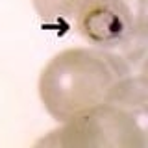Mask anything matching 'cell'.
Returning <instances> with one entry per match:
<instances>
[{"instance_id": "1", "label": "cell", "mask_w": 148, "mask_h": 148, "mask_svg": "<svg viewBox=\"0 0 148 148\" xmlns=\"http://www.w3.org/2000/svg\"><path fill=\"white\" fill-rule=\"evenodd\" d=\"M39 96L58 122L100 106H122L146 113L145 67L95 46L67 48L43 69Z\"/></svg>"}, {"instance_id": "2", "label": "cell", "mask_w": 148, "mask_h": 148, "mask_svg": "<svg viewBox=\"0 0 148 148\" xmlns=\"http://www.w3.org/2000/svg\"><path fill=\"white\" fill-rule=\"evenodd\" d=\"M146 113L122 108L100 106L78 115L50 132L37 145L46 146H126L146 148Z\"/></svg>"}, {"instance_id": "3", "label": "cell", "mask_w": 148, "mask_h": 148, "mask_svg": "<svg viewBox=\"0 0 148 148\" xmlns=\"http://www.w3.org/2000/svg\"><path fill=\"white\" fill-rule=\"evenodd\" d=\"M78 4L80 0H34L39 17L56 30H69Z\"/></svg>"}, {"instance_id": "4", "label": "cell", "mask_w": 148, "mask_h": 148, "mask_svg": "<svg viewBox=\"0 0 148 148\" xmlns=\"http://www.w3.org/2000/svg\"><path fill=\"white\" fill-rule=\"evenodd\" d=\"M137 2H143V4H146V0H137Z\"/></svg>"}]
</instances>
